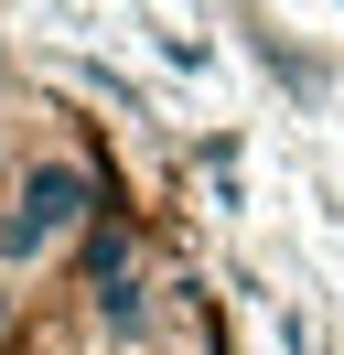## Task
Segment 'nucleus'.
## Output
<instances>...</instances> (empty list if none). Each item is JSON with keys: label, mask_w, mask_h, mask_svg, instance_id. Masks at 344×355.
<instances>
[{"label": "nucleus", "mask_w": 344, "mask_h": 355, "mask_svg": "<svg viewBox=\"0 0 344 355\" xmlns=\"http://www.w3.org/2000/svg\"><path fill=\"white\" fill-rule=\"evenodd\" d=\"M172 323V291L150 269H108V280H76V345L86 355H150V334Z\"/></svg>", "instance_id": "f03ea898"}, {"label": "nucleus", "mask_w": 344, "mask_h": 355, "mask_svg": "<svg viewBox=\"0 0 344 355\" xmlns=\"http://www.w3.org/2000/svg\"><path fill=\"white\" fill-rule=\"evenodd\" d=\"M22 312H33V291H22L11 269H0V355H11V334H22Z\"/></svg>", "instance_id": "7ed1b4c3"}, {"label": "nucleus", "mask_w": 344, "mask_h": 355, "mask_svg": "<svg viewBox=\"0 0 344 355\" xmlns=\"http://www.w3.org/2000/svg\"><path fill=\"white\" fill-rule=\"evenodd\" d=\"M108 216V173L76 151H43L11 173V216H0V259H54V248H76L86 226Z\"/></svg>", "instance_id": "f257e3e1"}]
</instances>
